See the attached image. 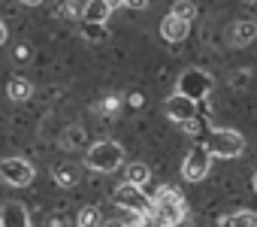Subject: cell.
<instances>
[{
  "mask_svg": "<svg viewBox=\"0 0 257 227\" xmlns=\"http://www.w3.org/2000/svg\"><path fill=\"white\" fill-rule=\"evenodd\" d=\"M28 55H31L28 46H19V49H16V61H28Z\"/></svg>",
  "mask_w": 257,
  "mask_h": 227,
  "instance_id": "24",
  "label": "cell"
},
{
  "mask_svg": "<svg viewBox=\"0 0 257 227\" xmlns=\"http://www.w3.org/2000/svg\"><path fill=\"white\" fill-rule=\"evenodd\" d=\"M7 94H10V100H13V103H25V100H31L34 85H31L28 79L16 76V79H10V85H7Z\"/></svg>",
  "mask_w": 257,
  "mask_h": 227,
  "instance_id": "13",
  "label": "cell"
},
{
  "mask_svg": "<svg viewBox=\"0 0 257 227\" xmlns=\"http://www.w3.org/2000/svg\"><path fill=\"white\" fill-rule=\"evenodd\" d=\"M124 164V149L112 140H103V143H94L88 152H85V167L88 170H97V173H115L118 167Z\"/></svg>",
  "mask_w": 257,
  "mask_h": 227,
  "instance_id": "1",
  "label": "cell"
},
{
  "mask_svg": "<svg viewBox=\"0 0 257 227\" xmlns=\"http://www.w3.org/2000/svg\"><path fill=\"white\" fill-rule=\"evenodd\" d=\"M103 212L97 209V206H85L82 212H79V218H76V224H85V227H103Z\"/></svg>",
  "mask_w": 257,
  "mask_h": 227,
  "instance_id": "16",
  "label": "cell"
},
{
  "mask_svg": "<svg viewBox=\"0 0 257 227\" xmlns=\"http://www.w3.org/2000/svg\"><path fill=\"white\" fill-rule=\"evenodd\" d=\"M254 191H257V173H254Z\"/></svg>",
  "mask_w": 257,
  "mask_h": 227,
  "instance_id": "28",
  "label": "cell"
},
{
  "mask_svg": "<svg viewBox=\"0 0 257 227\" xmlns=\"http://www.w3.org/2000/svg\"><path fill=\"white\" fill-rule=\"evenodd\" d=\"M167 116H170L173 122H179V125L197 119V100H191L188 94H176V97H170V100H167Z\"/></svg>",
  "mask_w": 257,
  "mask_h": 227,
  "instance_id": "7",
  "label": "cell"
},
{
  "mask_svg": "<svg viewBox=\"0 0 257 227\" xmlns=\"http://www.w3.org/2000/svg\"><path fill=\"white\" fill-rule=\"evenodd\" d=\"M58 16L61 19H85V4H79V0H64Z\"/></svg>",
  "mask_w": 257,
  "mask_h": 227,
  "instance_id": "17",
  "label": "cell"
},
{
  "mask_svg": "<svg viewBox=\"0 0 257 227\" xmlns=\"http://www.w3.org/2000/svg\"><path fill=\"white\" fill-rule=\"evenodd\" d=\"M115 203H118V206H124V209H131L134 215H149V212L155 209V200L143 197V188L131 185L127 179L118 185V191H115Z\"/></svg>",
  "mask_w": 257,
  "mask_h": 227,
  "instance_id": "3",
  "label": "cell"
},
{
  "mask_svg": "<svg viewBox=\"0 0 257 227\" xmlns=\"http://www.w3.org/2000/svg\"><path fill=\"white\" fill-rule=\"evenodd\" d=\"M124 179L131 182V185H137V188H146L152 182V170L146 164H131V167L124 170Z\"/></svg>",
  "mask_w": 257,
  "mask_h": 227,
  "instance_id": "15",
  "label": "cell"
},
{
  "mask_svg": "<svg viewBox=\"0 0 257 227\" xmlns=\"http://www.w3.org/2000/svg\"><path fill=\"white\" fill-rule=\"evenodd\" d=\"M188 28H191V22H185V19H179V16H167L164 22H161V37L167 40V43H182L185 37H188Z\"/></svg>",
  "mask_w": 257,
  "mask_h": 227,
  "instance_id": "8",
  "label": "cell"
},
{
  "mask_svg": "<svg viewBox=\"0 0 257 227\" xmlns=\"http://www.w3.org/2000/svg\"><path fill=\"white\" fill-rule=\"evenodd\" d=\"M212 152L209 149H191L188 155H185V161H182V176L188 179V182H200V179H206L209 176V167H212Z\"/></svg>",
  "mask_w": 257,
  "mask_h": 227,
  "instance_id": "6",
  "label": "cell"
},
{
  "mask_svg": "<svg viewBox=\"0 0 257 227\" xmlns=\"http://www.w3.org/2000/svg\"><path fill=\"white\" fill-rule=\"evenodd\" d=\"M248 4H257V0H248Z\"/></svg>",
  "mask_w": 257,
  "mask_h": 227,
  "instance_id": "29",
  "label": "cell"
},
{
  "mask_svg": "<svg viewBox=\"0 0 257 227\" xmlns=\"http://www.w3.org/2000/svg\"><path fill=\"white\" fill-rule=\"evenodd\" d=\"M103 227H131V224H124L121 218H106V221H103Z\"/></svg>",
  "mask_w": 257,
  "mask_h": 227,
  "instance_id": "23",
  "label": "cell"
},
{
  "mask_svg": "<svg viewBox=\"0 0 257 227\" xmlns=\"http://www.w3.org/2000/svg\"><path fill=\"white\" fill-rule=\"evenodd\" d=\"M124 7H127V10H146L149 0H124Z\"/></svg>",
  "mask_w": 257,
  "mask_h": 227,
  "instance_id": "22",
  "label": "cell"
},
{
  "mask_svg": "<svg viewBox=\"0 0 257 227\" xmlns=\"http://www.w3.org/2000/svg\"><path fill=\"white\" fill-rule=\"evenodd\" d=\"M49 227H64V218H52V221H49Z\"/></svg>",
  "mask_w": 257,
  "mask_h": 227,
  "instance_id": "25",
  "label": "cell"
},
{
  "mask_svg": "<svg viewBox=\"0 0 257 227\" xmlns=\"http://www.w3.org/2000/svg\"><path fill=\"white\" fill-rule=\"evenodd\" d=\"M19 4H25V7H37V4H43V0H19Z\"/></svg>",
  "mask_w": 257,
  "mask_h": 227,
  "instance_id": "26",
  "label": "cell"
},
{
  "mask_svg": "<svg viewBox=\"0 0 257 227\" xmlns=\"http://www.w3.org/2000/svg\"><path fill=\"white\" fill-rule=\"evenodd\" d=\"M212 91V79L206 70H185L179 79V94H188L191 100H206V94Z\"/></svg>",
  "mask_w": 257,
  "mask_h": 227,
  "instance_id": "5",
  "label": "cell"
},
{
  "mask_svg": "<svg viewBox=\"0 0 257 227\" xmlns=\"http://www.w3.org/2000/svg\"><path fill=\"white\" fill-rule=\"evenodd\" d=\"M85 40H97V43H103L106 40V31H103V25H85Z\"/></svg>",
  "mask_w": 257,
  "mask_h": 227,
  "instance_id": "20",
  "label": "cell"
},
{
  "mask_svg": "<svg viewBox=\"0 0 257 227\" xmlns=\"http://www.w3.org/2000/svg\"><path fill=\"white\" fill-rule=\"evenodd\" d=\"M254 40H257V22H251V19L233 22V28H230V43H233L236 49H242V46H251Z\"/></svg>",
  "mask_w": 257,
  "mask_h": 227,
  "instance_id": "9",
  "label": "cell"
},
{
  "mask_svg": "<svg viewBox=\"0 0 257 227\" xmlns=\"http://www.w3.org/2000/svg\"><path fill=\"white\" fill-rule=\"evenodd\" d=\"M182 131H185V134H197V131H200V119H191V122H185V125H182Z\"/></svg>",
  "mask_w": 257,
  "mask_h": 227,
  "instance_id": "21",
  "label": "cell"
},
{
  "mask_svg": "<svg viewBox=\"0 0 257 227\" xmlns=\"http://www.w3.org/2000/svg\"><path fill=\"white\" fill-rule=\"evenodd\" d=\"M97 112H103V116H115V112H121V97L118 94H106L97 103Z\"/></svg>",
  "mask_w": 257,
  "mask_h": 227,
  "instance_id": "19",
  "label": "cell"
},
{
  "mask_svg": "<svg viewBox=\"0 0 257 227\" xmlns=\"http://www.w3.org/2000/svg\"><path fill=\"white\" fill-rule=\"evenodd\" d=\"M109 13H112L109 0H88L85 4V25H106Z\"/></svg>",
  "mask_w": 257,
  "mask_h": 227,
  "instance_id": "10",
  "label": "cell"
},
{
  "mask_svg": "<svg viewBox=\"0 0 257 227\" xmlns=\"http://www.w3.org/2000/svg\"><path fill=\"white\" fill-rule=\"evenodd\" d=\"M206 149L215 155V158H239L245 152V137L230 131V128H218L209 134L206 140Z\"/></svg>",
  "mask_w": 257,
  "mask_h": 227,
  "instance_id": "2",
  "label": "cell"
},
{
  "mask_svg": "<svg viewBox=\"0 0 257 227\" xmlns=\"http://www.w3.org/2000/svg\"><path fill=\"white\" fill-rule=\"evenodd\" d=\"M173 16H179L185 22H194L197 19V7L191 4V0H176V4H173Z\"/></svg>",
  "mask_w": 257,
  "mask_h": 227,
  "instance_id": "18",
  "label": "cell"
},
{
  "mask_svg": "<svg viewBox=\"0 0 257 227\" xmlns=\"http://www.w3.org/2000/svg\"><path fill=\"white\" fill-rule=\"evenodd\" d=\"M79 227H85V224H79Z\"/></svg>",
  "mask_w": 257,
  "mask_h": 227,
  "instance_id": "30",
  "label": "cell"
},
{
  "mask_svg": "<svg viewBox=\"0 0 257 227\" xmlns=\"http://www.w3.org/2000/svg\"><path fill=\"white\" fill-rule=\"evenodd\" d=\"M109 4H112V7H115V4H124V0H109Z\"/></svg>",
  "mask_w": 257,
  "mask_h": 227,
  "instance_id": "27",
  "label": "cell"
},
{
  "mask_svg": "<svg viewBox=\"0 0 257 227\" xmlns=\"http://www.w3.org/2000/svg\"><path fill=\"white\" fill-rule=\"evenodd\" d=\"M0 176H4V182L13 185V188H25V185L34 182L37 173H34V164L25 161V158H4L0 161Z\"/></svg>",
  "mask_w": 257,
  "mask_h": 227,
  "instance_id": "4",
  "label": "cell"
},
{
  "mask_svg": "<svg viewBox=\"0 0 257 227\" xmlns=\"http://www.w3.org/2000/svg\"><path fill=\"white\" fill-rule=\"evenodd\" d=\"M0 224H4V227H28V212H25V206L7 203L4 212H0Z\"/></svg>",
  "mask_w": 257,
  "mask_h": 227,
  "instance_id": "11",
  "label": "cell"
},
{
  "mask_svg": "<svg viewBox=\"0 0 257 227\" xmlns=\"http://www.w3.org/2000/svg\"><path fill=\"white\" fill-rule=\"evenodd\" d=\"M79 179H82V170H79L76 164H61V167H55V185L73 188V185H79Z\"/></svg>",
  "mask_w": 257,
  "mask_h": 227,
  "instance_id": "14",
  "label": "cell"
},
{
  "mask_svg": "<svg viewBox=\"0 0 257 227\" xmlns=\"http://www.w3.org/2000/svg\"><path fill=\"white\" fill-rule=\"evenodd\" d=\"M221 227H257V212L251 209H239V212H230L218 221Z\"/></svg>",
  "mask_w": 257,
  "mask_h": 227,
  "instance_id": "12",
  "label": "cell"
}]
</instances>
